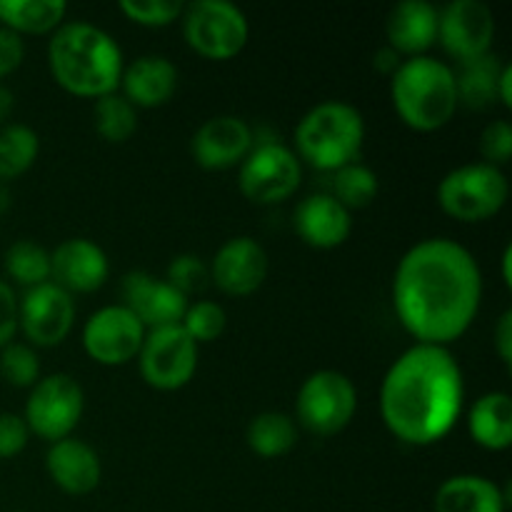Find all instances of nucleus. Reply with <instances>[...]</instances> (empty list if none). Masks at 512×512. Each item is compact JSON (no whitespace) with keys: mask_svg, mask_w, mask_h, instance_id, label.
I'll list each match as a JSON object with an SVG mask.
<instances>
[{"mask_svg":"<svg viewBox=\"0 0 512 512\" xmlns=\"http://www.w3.org/2000/svg\"><path fill=\"white\" fill-rule=\"evenodd\" d=\"M483 300V275L465 245L425 238L400 258L393 308L400 325L423 345L448 348L468 333Z\"/></svg>","mask_w":512,"mask_h":512,"instance_id":"f257e3e1","label":"nucleus"},{"mask_svg":"<svg viewBox=\"0 0 512 512\" xmlns=\"http://www.w3.org/2000/svg\"><path fill=\"white\" fill-rule=\"evenodd\" d=\"M465 383L458 360L443 345L415 343L385 373L380 418L408 445H433L455 428Z\"/></svg>","mask_w":512,"mask_h":512,"instance_id":"f03ea898","label":"nucleus"},{"mask_svg":"<svg viewBox=\"0 0 512 512\" xmlns=\"http://www.w3.org/2000/svg\"><path fill=\"white\" fill-rule=\"evenodd\" d=\"M48 65L60 88L95 100L118 90L125 68L118 40L83 20L55 28L48 43Z\"/></svg>","mask_w":512,"mask_h":512,"instance_id":"7ed1b4c3","label":"nucleus"},{"mask_svg":"<svg viewBox=\"0 0 512 512\" xmlns=\"http://www.w3.org/2000/svg\"><path fill=\"white\" fill-rule=\"evenodd\" d=\"M390 98L395 113L408 128L418 133L440 130L458 110L455 70L430 55L403 60L390 80Z\"/></svg>","mask_w":512,"mask_h":512,"instance_id":"20e7f679","label":"nucleus"},{"mask_svg":"<svg viewBox=\"0 0 512 512\" xmlns=\"http://www.w3.org/2000/svg\"><path fill=\"white\" fill-rule=\"evenodd\" d=\"M363 140L365 120L360 110L343 100H325L300 118L295 128V155L310 168L335 173L358 163Z\"/></svg>","mask_w":512,"mask_h":512,"instance_id":"39448f33","label":"nucleus"},{"mask_svg":"<svg viewBox=\"0 0 512 512\" xmlns=\"http://www.w3.org/2000/svg\"><path fill=\"white\" fill-rule=\"evenodd\" d=\"M510 195L508 175L488 163L453 168L438 185V203L445 215L460 223H480L505 208Z\"/></svg>","mask_w":512,"mask_h":512,"instance_id":"423d86ee","label":"nucleus"},{"mask_svg":"<svg viewBox=\"0 0 512 512\" xmlns=\"http://www.w3.org/2000/svg\"><path fill=\"white\" fill-rule=\"evenodd\" d=\"M180 23L185 43L210 60L235 58L250 38L248 18L228 0H195L183 8Z\"/></svg>","mask_w":512,"mask_h":512,"instance_id":"0eeeda50","label":"nucleus"},{"mask_svg":"<svg viewBox=\"0 0 512 512\" xmlns=\"http://www.w3.org/2000/svg\"><path fill=\"white\" fill-rule=\"evenodd\" d=\"M358 410V390L348 375L338 370H318L300 385L295 413L298 423L315 435H335L353 420Z\"/></svg>","mask_w":512,"mask_h":512,"instance_id":"6e6552de","label":"nucleus"},{"mask_svg":"<svg viewBox=\"0 0 512 512\" xmlns=\"http://www.w3.org/2000/svg\"><path fill=\"white\" fill-rule=\"evenodd\" d=\"M83 408L85 395L78 380L73 375L53 373L30 388L23 420L33 435L48 443H58L70 438L75 425L80 423Z\"/></svg>","mask_w":512,"mask_h":512,"instance_id":"1a4fd4ad","label":"nucleus"},{"mask_svg":"<svg viewBox=\"0 0 512 512\" xmlns=\"http://www.w3.org/2000/svg\"><path fill=\"white\" fill-rule=\"evenodd\" d=\"M303 178V165L288 145L278 140L253 145L240 163L238 185L240 193L258 205L283 203L298 190Z\"/></svg>","mask_w":512,"mask_h":512,"instance_id":"9d476101","label":"nucleus"},{"mask_svg":"<svg viewBox=\"0 0 512 512\" xmlns=\"http://www.w3.org/2000/svg\"><path fill=\"white\" fill-rule=\"evenodd\" d=\"M138 368L145 383L155 390H180L198 370V343L183 325H168L145 333L138 353Z\"/></svg>","mask_w":512,"mask_h":512,"instance_id":"9b49d317","label":"nucleus"},{"mask_svg":"<svg viewBox=\"0 0 512 512\" xmlns=\"http://www.w3.org/2000/svg\"><path fill=\"white\" fill-rule=\"evenodd\" d=\"M145 333L138 318L125 305H108L95 310L83 328V348L95 363L125 365L138 358Z\"/></svg>","mask_w":512,"mask_h":512,"instance_id":"f8f14e48","label":"nucleus"},{"mask_svg":"<svg viewBox=\"0 0 512 512\" xmlns=\"http://www.w3.org/2000/svg\"><path fill=\"white\" fill-rule=\"evenodd\" d=\"M495 38V15L480 0H453L438 10V40L458 63L488 55Z\"/></svg>","mask_w":512,"mask_h":512,"instance_id":"ddd939ff","label":"nucleus"},{"mask_svg":"<svg viewBox=\"0 0 512 512\" xmlns=\"http://www.w3.org/2000/svg\"><path fill=\"white\" fill-rule=\"evenodd\" d=\"M75 320L73 295L50 280V283L30 288L18 300V328H23L25 338L40 348L60 345L68 338Z\"/></svg>","mask_w":512,"mask_h":512,"instance_id":"4468645a","label":"nucleus"},{"mask_svg":"<svg viewBox=\"0 0 512 512\" xmlns=\"http://www.w3.org/2000/svg\"><path fill=\"white\" fill-rule=\"evenodd\" d=\"M120 295H123L125 308L143 323L145 330L180 325L190 305L188 298L178 293L168 280L153 278L143 270L125 275Z\"/></svg>","mask_w":512,"mask_h":512,"instance_id":"2eb2a0df","label":"nucleus"},{"mask_svg":"<svg viewBox=\"0 0 512 512\" xmlns=\"http://www.w3.org/2000/svg\"><path fill=\"white\" fill-rule=\"evenodd\" d=\"M270 260L263 245L248 235L225 240L215 253L210 265V280L218 285L223 293L243 298L255 293L268 278Z\"/></svg>","mask_w":512,"mask_h":512,"instance_id":"dca6fc26","label":"nucleus"},{"mask_svg":"<svg viewBox=\"0 0 512 512\" xmlns=\"http://www.w3.org/2000/svg\"><path fill=\"white\" fill-rule=\"evenodd\" d=\"M253 150V130L238 115H215L195 130L190 153L205 170H228L240 165Z\"/></svg>","mask_w":512,"mask_h":512,"instance_id":"f3484780","label":"nucleus"},{"mask_svg":"<svg viewBox=\"0 0 512 512\" xmlns=\"http://www.w3.org/2000/svg\"><path fill=\"white\" fill-rule=\"evenodd\" d=\"M105 250L88 238L63 240L50 255V278L65 293H93L108 280Z\"/></svg>","mask_w":512,"mask_h":512,"instance_id":"a211bd4d","label":"nucleus"},{"mask_svg":"<svg viewBox=\"0 0 512 512\" xmlns=\"http://www.w3.org/2000/svg\"><path fill=\"white\" fill-rule=\"evenodd\" d=\"M295 230L303 243L313 248L330 250L343 245L353 230V215L330 193H315L300 200L295 208Z\"/></svg>","mask_w":512,"mask_h":512,"instance_id":"6ab92c4d","label":"nucleus"},{"mask_svg":"<svg viewBox=\"0 0 512 512\" xmlns=\"http://www.w3.org/2000/svg\"><path fill=\"white\" fill-rule=\"evenodd\" d=\"M45 468H48L50 480L68 495L93 493L103 475L98 453L78 438H63L58 443H50Z\"/></svg>","mask_w":512,"mask_h":512,"instance_id":"aec40b11","label":"nucleus"},{"mask_svg":"<svg viewBox=\"0 0 512 512\" xmlns=\"http://www.w3.org/2000/svg\"><path fill=\"white\" fill-rule=\"evenodd\" d=\"M388 48L403 58H418L438 40V8L425 0H400L385 20Z\"/></svg>","mask_w":512,"mask_h":512,"instance_id":"412c9836","label":"nucleus"},{"mask_svg":"<svg viewBox=\"0 0 512 512\" xmlns=\"http://www.w3.org/2000/svg\"><path fill=\"white\" fill-rule=\"evenodd\" d=\"M123 98L138 108H160L168 103L178 88V68L163 55H140L123 68L120 85Z\"/></svg>","mask_w":512,"mask_h":512,"instance_id":"4be33fe9","label":"nucleus"},{"mask_svg":"<svg viewBox=\"0 0 512 512\" xmlns=\"http://www.w3.org/2000/svg\"><path fill=\"white\" fill-rule=\"evenodd\" d=\"M508 493L483 475H453L438 488L435 512H508Z\"/></svg>","mask_w":512,"mask_h":512,"instance_id":"5701e85b","label":"nucleus"},{"mask_svg":"<svg viewBox=\"0 0 512 512\" xmlns=\"http://www.w3.org/2000/svg\"><path fill=\"white\" fill-rule=\"evenodd\" d=\"M468 430L475 443L485 450H508L512 445V398L503 390H493L475 400L468 415Z\"/></svg>","mask_w":512,"mask_h":512,"instance_id":"b1692460","label":"nucleus"},{"mask_svg":"<svg viewBox=\"0 0 512 512\" xmlns=\"http://www.w3.org/2000/svg\"><path fill=\"white\" fill-rule=\"evenodd\" d=\"M503 68L505 63H500L498 55L493 53L460 63V70L455 73L458 105L473 110L490 108L498 100V83Z\"/></svg>","mask_w":512,"mask_h":512,"instance_id":"393cba45","label":"nucleus"},{"mask_svg":"<svg viewBox=\"0 0 512 512\" xmlns=\"http://www.w3.org/2000/svg\"><path fill=\"white\" fill-rule=\"evenodd\" d=\"M63 0H0V23L13 33L43 35L63 25Z\"/></svg>","mask_w":512,"mask_h":512,"instance_id":"a878e982","label":"nucleus"},{"mask_svg":"<svg viewBox=\"0 0 512 512\" xmlns=\"http://www.w3.org/2000/svg\"><path fill=\"white\" fill-rule=\"evenodd\" d=\"M245 438H248L250 450L260 458H280L295 448L298 428H295L290 415L268 410V413H260L250 420Z\"/></svg>","mask_w":512,"mask_h":512,"instance_id":"bb28decb","label":"nucleus"},{"mask_svg":"<svg viewBox=\"0 0 512 512\" xmlns=\"http://www.w3.org/2000/svg\"><path fill=\"white\" fill-rule=\"evenodd\" d=\"M40 150L38 133L28 125H3L0 128V180H13L35 163Z\"/></svg>","mask_w":512,"mask_h":512,"instance_id":"cd10ccee","label":"nucleus"},{"mask_svg":"<svg viewBox=\"0 0 512 512\" xmlns=\"http://www.w3.org/2000/svg\"><path fill=\"white\" fill-rule=\"evenodd\" d=\"M380 180L368 165L350 163L345 168L335 170L333 173V185H330V195L338 200L343 208H348L350 213L360 208H368L375 198H378Z\"/></svg>","mask_w":512,"mask_h":512,"instance_id":"c85d7f7f","label":"nucleus"},{"mask_svg":"<svg viewBox=\"0 0 512 512\" xmlns=\"http://www.w3.org/2000/svg\"><path fill=\"white\" fill-rule=\"evenodd\" d=\"M5 273L28 290L50 283V253L33 240H18L5 253Z\"/></svg>","mask_w":512,"mask_h":512,"instance_id":"c756f323","label":"nucleus"},{"mask_svg":"<svg viewBox=\"0 0 512 512\" xmlns=\"http://www.w3.org/2000/svg\"><path fill=\"white\" fill-rule=\"evenodd\" d=\"M95 130L108 143H125L138 130V110L120 93L103 95L93 108Z\"/></svg>","mask_w":512,"mask_h":512,"instance_id":"7c9ffc66","label":"nucleus"},{"mask_svg":"<svg viewBox=\"0 0 512 512\" xmlns=\"http://www.w3.org/2000/svg\"><path fill=\"white\" fill-rule=\"evenodd\" d=\"M180 325L198 345L213 343V340H218L225 333L228 315H225L223 305L213 303V300H200V303L188 305Z\"/></svg>","mask_w":512,"mask_h":512,"instance_id":"2f4dec72","label":"nucleus"},{"mask_svg":"<svg viewBox=\"0 0 512 512\" xmlns=\"http://www.w3.org/2000/svg\"><path fill=\"white\" fill-rule=\"evenodd\" d=\"M0 375L15 388H33L40 380V360L30 345L8 343L0 350Z\"/></svg>","mask_w":512,"mask_h":512,"instance_id":"473e14b6","label":"nucleus"},{"mask_svg":"<svg viewBox=\"0 0 512 512\" xmlns=\"http://www.w3.org/2000/svg\"><path fill=\"white\" fill-rule=\"evenodd\" d=\"M120 13L145 28H165L183 15L185 5L180 0H120Z\"/></svg>","mask_w":512,"mask_h":512,"instance_id":"72a5a7b5","label":"nucleus"},{"mask_svg":"<svg viewBox=\"0 0 512 512\" xmlns=\"http://www.w3.org/2000/svg\"><path fill=\"white\" fill-rule=\"evenodd\" d=\"M170 285H173L178 293H183L185 298L193 293L208 288L210 283V268L193 253L175 255L168 265V275H165Z\"/></svg>","mask_w":512,"mask_h":512,"instance_id":"f704fd0d","label":"nucleus"},{"mask_svg":"<svg viewBox=\"0 0 512 512\" xmlns=\"http://www.w3.org/2000/svg\"><path fill=\"white\" fill-rule=\"evenodd\" d=\"M480 153H483L485 163L495 165V168L508 163L512 155V128L508 120H493V123L483 130Z\"/></svg>","mask_w":512,"mask_h":512,"instance_id":"c9c22d12","label":"nucleus"},{"mask_svg":"<svg viewBox=\"0 0 512 512\" xmlns=\"http://www.w3.org/2000/svg\"><path fill=\"white\" fill-rule=\"evenodd\" d=\"M30 440L25 420L15 413H0V460L15 458L23 453Z\"/></svg>","mask_w":512,"mask_h":512,"instance_id":"e433bc0d","label":"nucleus"},{"mask_svg":"<svg viewBox=\"0 0 512 512\" xmlns=\"http://www.w3.org/2000/svg\"><path fill=\"white\" fill-rule=\"evenodd\" d=\"M15 330H18V298L13 285L0 280V350L13 343Z\"/></svg>","mask_w":512,"mask_h":512,"instance_id":"4c0bfd02","label":"nucleus"},{"mask_svg":"<svg viewBox=\"0 0 512 512\" xmlns=\"http://www.w3.org/2000/svg\"><path fill=\"white\" fill-rule=\"evenodd\" d=\"M25 58L23 38L0 25V78L15 73Z\"/></svg>","mask_w":512,"mask_h":512,"instance_id":"58836bf2","label":"nucleus"},{"mask_svg":"<svg viewBox=\"0 0 512 512\" xmlns=\"http://www.w3.org/2000/svg\"><path fill=\"white\" fill-rule=\"evenodd\" d=\"M495 350L505 365L512 363V310H505L495 325Z\"/></svg>","mask_w":512,"mask_h":512,"instance_id":"ea45409f","label":"nucleus"},{"mask_svg":"<svg viewBox=\"0 0 512 512\" xmlns=\"http://www.w3.org/2000/svg\"><path fill=\"white\" fill-rule=\"evenodd\" d=\"M400 63H403V58H400L393 48H388V45H385V48H380L378 55H375V60H373L375 70L383 75H390V78H393L395 70L400 68Z\"/></svg>","mask_w":512,"mask_h":512,"instance_id":"a19ab883","label":"nucleus"},{"mask_svg":"<svg viewBox=\"0 0 512 512\" xmlns=\"http://www.w3.org/2000/svg\"><path fill=\"white\" fill-rule=\"evenodd\" d=\"M498 100L505 105V108H512V65L508 63H505L503 73H500Z\"/></svg>","mask_w":512,"mask_h":512,"instance_id":"79ce46f5","label":"nucleus"},{"mask_svg":"<svg viewBox=\"0 0 512 512\" xmlns=\"http://www.w3.org/2000/svg\"><path fill=\"white\" fill-rule=\"evenodd\" d=\"M10 113H13V93L5 85H0V128L10 118Z\"/></svg>","mask_w":512,"mask_h":512,"instance_id":"37998d69","label":"nucleus"},{"mask_svg":"<svg viewBox=\"0 0 512 512\" xmlns=\"http://www.w3.org/2000/svg\"><path fill=\"white\" fill-rule=\"evenodd\" d=\"M510 265H512V248L508 245V248L503 250V280L505 285H512V273H510Z\"/></svg>","mask_w":512,"mask_h":512,"instance_id":"c03bdc74","label":"nucleus"}]
</instances>
